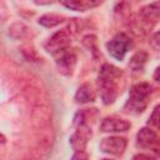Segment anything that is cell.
<instances>
[{
    "mask_svg": "<svg viewBox=\"0 0 160 160\" xmlns=\"http://www.w3.org/2000/svg\"><path fill=\"white\" fill-rule=\"evenodd\" d=\"M158 144V134L149 129V128H142L139 130L136 135V145L141 149H150L154 145Z\"/></svg>",
    "mask_w": 160,
    "mask_h": 160,
    "instance_id": "9",
    "label": "cell"
},
{
    "mask_svg": "<svg viewBox=\"0 0 160 160\" xmlns=\"http://www.w3.org/2000/svg\"><path fill=\"white\" fill-rule=\"evenodd\" d=\"M141 15L146 19V20H154L156 21L159 18V4L154 2L151 5H148L145 8L141 9Z\"/></svg>",
    "mask_w": 160,
    "mask_h": 160,
    "instance_id": "14",
    "label": "cell"
},
{
    "mask_svg": "<svg viewBox=\"0 0 160 160\" xmlns=\"http://www.w3.org/2000/svg\"><path fill=\"white\" fill-rule=\"evenodd\" d=\"M128 141L125 138H120V136H109L101 140L99 149L101 152L104 154H109V155H121L124 152V150L126 149Z\"/></svg>",
    "mask_w": 160,
    "mask_h": 160,
    "instance_id": "4",
    "label": "cell"
},
{
    "mask_svg": "<svg viewBox=\"0 0 160 160\" xmlns=\"http://www.w3.org/2000/svg\"><path fill=\"white\" fill-rule=\"evenodd\" d=\"M64 21V16L58 15V14H46L39 18L38 22L45 28H54Z\"/></svg>",
    "mask_w": 160,
    "mask_h": 160,
    "instance_id": "12",
    "label": "cell"
},
{
    "mask_svg": "<svg viewBox=\"0 0 160 160\" xmlns=\"http://www.w3.org/2000/svg\"><path fill=\"white\" fill-rule=\"evenodd\" d=\"M149 124H151L154 126H158L159 125V106H155L152 114L149 118Z\"/></svg>",
    "mask_w": 160,
    "mask_h": 160,
    "instance_id": "15",
    "label": "cell"
},
{
    "mask_svg": "<svg viewBox=\"0 0 160 160\" xmlns=\"http://www.w3.org/2000/svg\"><path fill=\"white\" fill-rule=\"evenodd\" d=\"M94 100H95V92L89 84H82L75 94V101L80 104H85V102H91Z\"/></svg>",
    "mask_w": 160,
    "mask_h": 160,
    "instance_id": "11",
    "label": "cell"
},
{
    "mask_svg": "<svg viewBox=\"0 0 160 160\" xmlns=\"http://www.w3.org/2000/svg\"><path fill=\"white\" fill-rule=\"evenodd\" d=\"M60 2L70 10L86 11L89 9L96 8L104 2V0H60Z\"/></svg>",
    "mask_w": 160,
    "mask_h": 160,
    "instance_id": "10",
    "label": "cell"
},
{
    "mask_svg": "<svg viewBox=\"0 0 160 160\" xmlns=\"http://www.w3.org/2000/svg\"><path fill=\"white\" fill-rule=\"evenodd\" d=\"M90 136V130L85 125H80L79 129L71 135L70 138V145L76 152H82L85 150L88 139Z\"/></svg>",
    "mask_w": 160,
    "mask_h": 160,
    "instance_id": "7",
    "label": "cell"
},
{
    "mask_svg": "<svg viewBox=\"0 0 160 160\" xmlns=\"http://www.w3.org/2000/svg\"><path fill=\"white\" fill-rule=\"evenodd\" d=\"M5 141H6V138H5V136H4V135L0 132V144H4Z\"/></svg>",
    "mask_w": 160,
    "mask_h": 160,
    "instance_id": "17",
    "label": "cell"
},
{
    "mask_svg": "<svg viewBox=\"0 0 160 160\" xmlns=\"http://www.w3.org/2000/svg\"><path fill=\"white\" fill-rule=\"evenodd\" d=\"M130 48H131V40L124 32L118 34L109 42H106V49H108L109 54L119 61H121L124 59V56L126 55V52L129 51Z\"/></svg>",
    "mask_w": 160,
    "mask_h": 160,
    "instance_id": "3",
    "label": "cell"
},
{
    "mask_svg": "<svg viewBox=\"0 0 160 160\" xmlns=\"http://www.w3.org/2000/svg\"><path fill=\"white\" fill-rule=\"evenodd\" d=\"M54 56L56 59V65H58L59 71L64 75H70L76 64L75 54L66 48V49H62L59 52L54 54Z\"/></svg>",
    "mask_w": 160,
    "mask_h": 160,
    "instance_id": "5",
    "label": "cell"
},
{
    "mask_svg": "<svg viewBox=\"0 0 160 160\" xmlns=\"http://www.w3.org/2000/svg\"><path fill=\"white\" fill-rule=\"evenodd\" d=\"M130 122L122 119H116V118H105L101 121L100 130L104 132H120V131H126L130 129Z\"/></svg>",
    "mask_w": 160,
    "mask_h": 160,
    "instance_id": "8",
    "label": "cell"
},
{
    "mask_svg": "<svg viewBox=\"0 0 160 160\" xmlns=\"http://www.w3.org/2000/svg\"><path fill=\"white\" fill-rule=\"evenodd\" d=\"M151 94V86L148 82L134 85L129 92V100L125 104V110L129 112H142L148 105V99Z\"/></svg>",
    "mask_w": 160,
    "mask_h": 160,
    "instance_id": "2",
    "label": "cell"
},
{
    "mask_svg": "<svg viewBox=\"0 0 160 160\" xmlns=\"http://www.w3.org/2000/svg\"><path fill=\"white\" fill-rule=\"evenodd\" d=\"M146 60H148V54H146L145 51H139V52H136V54L130 59L129 66H130L134 71H140V70L144 68Z\"/></svg>",
    "mask_w": 160,
    "mask_h": 160,
    "instance_id": "13",
    "label": "cell"
},
{
    "mask_svg": "<svg viewBox=\"0 0 160 160\" xmlns=\"http://www.w3.org/2000/svg\"><path fill=\"white\" fill-rule=\"evenodd\" d=\"M121 76V71L110 64H104L99 74V89L104 104L114 102L118 94V79Z\"/></svg>",
    "mask_w": 160,
    "mask_h": 160,
    "instance_id": "1",
    "label": "cell"
},
{
    "mask_svg": "<svg viewBox=\"0 0 160 160\" xmlns=\"http://www.w3.org/2000/svg\"><path fill=\"white\" fill-rule=\"evenodd\" d=\"M32 1L38 5H49V4H52L55 0H32Z\"/></svg>",
    "mask_w": 160,
    "mask_h": 160,
    "instance_id": "16",
    "label": "cell"
},
{
    "mask_svg": "<svg viewBox=\"0 0 160 160\" xmlns=\"http://www.w3.org/2000/svg\"><path fill=\"white\" fill-rule=\"evenodd\" d=\"M70 44V36L68 34L66 30H61L55 32L45 44V49L50 52V54H56L62 49H66L68 45Z\"/></svg>",
    "mask_w": 160,
    "mask_h": 160,
    "instance_id": "6",
    "label": "cell"
}]
</instances>
